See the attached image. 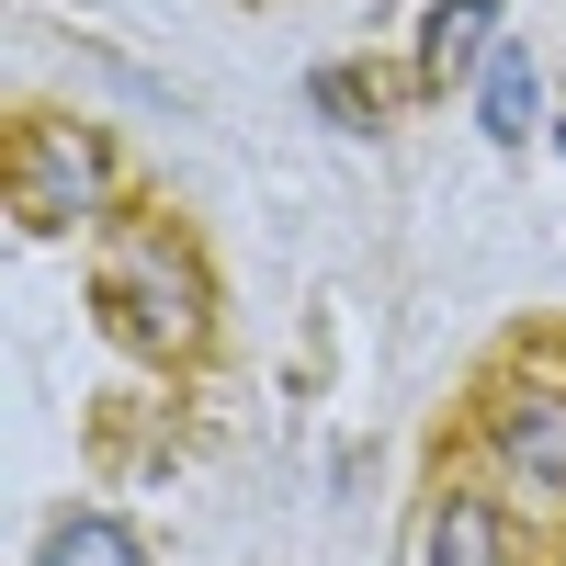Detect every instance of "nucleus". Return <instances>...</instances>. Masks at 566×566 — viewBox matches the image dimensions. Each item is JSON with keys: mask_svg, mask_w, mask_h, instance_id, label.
Wrapping results in <instances>:
<instances>
[{"mask_svg": "<svg viewBox=\"0 0 566 566\" xmlns=\"http://www.w3.org/2000/svg\"><path fill=\"white\" fill-rule=\"evenodd\" d=\"M103 193H114V148L91 125H23V148H12V216L34 227V239L91 227Z\"/></svg>", "mask_w": 566, "mask_h": 566, "instance_id": "f257e3e1", "label": "nucleus"}, {"mask_svg": "<svg viewBox=\"0 0 566 566\" xmlns=\"http://www.w3.org/2000/svg\"><path fill=\"white\" fill-rule=\"evenodd\" d=\"M488 464L510 499L566 510V374H522L499 408H488Z\"/></svg>", "mask_w": 566, "mask_h": 566, "instance_id": "f03ea898", "label": "nucleus"}, {"mask_svg": "<svg viewBox=\"0 0 566 566\" xmlns=\"http://www.w3.org/2000/svg\"><path fill=\"white\" fill-rule=\"evenodd\" d=\"M114 306H125V328L136 340H193V272L170 261V239H136L125 250V272H114Z\"/></svg>", "mask_w": 566, "mask_h": 566, "instance_id": "7ed1b4c3", "label": "nucleus"}, {"mask_svg": "<svg viewBox=\"0 0 566 566\" xmlns=\"http://www.w3.org/2000/svg\"><path fill=\"white\" fill-rule=\"evenodd\" d=\"M476 114H488L499 148H522V136L544 125V69H533L522 34H499V57H488V80H476Z\"/></svg>", "mask_w": 566, "mask_h": 566, "instance_id": "20e7f679", "label": "nucleus"}, {"mask_svg": "<svg viewBox=\"0 0 566 566\" xmlns=\"http://www.w3.org/2000/svg\"><path fill=\"white\" fill-rule=\"evenodd\" d=\"M499 0H431L419 12V80H464L476 57H499Z\"/></svg>", "mask_w": 566, "mask_h": 566, "instance_id": "39448f33", "label": "nucleus"}, {"mask_svg": "<svg viewBox=\"0 0 566 566\" xmlns=\"http://www.w3.org/2000/svg\"><path fill=\"white\" fill-rule=\"evenodd\" d=\"M431 566H510V522H499V499L453 488V499L431 510Z\"/></svg>", "mask_w": 566, "mask_h": 566, "instance_id": "423d86ee", "label": "nucleus"}, {"mask_svg": "<svg viewBox=\"0 0 566 566\" xmlns=\"http://www.w3.org/2000/svg\"><path fill=\"white\" fill-rule=\"evenodd\" d=\"M34 566H148V544H136L114 510H57L34 544Z\"/></svg>", "mask_w": 566, "mask_h": 566, "instance_id": "0eeeda50", "label": "nucleus"}]
</instances>
